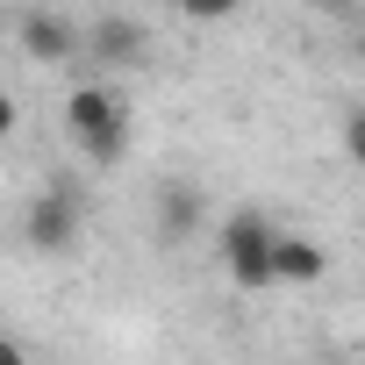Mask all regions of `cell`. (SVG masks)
I'll return each instance as SVG.
<instances>
[{
	"label": "cell",
	"mask_w": 365,
	"mask_h": 365,
	"mask_svg": "<svg viewBox=\"0 0 365 365\" xmlns=\"http://www.w3.org/2000/svg\"><path fill=\"white\" fill-rule=\"evenodd\" d=\"M65 136L79 143V158L115 165V158L129 150V101H122L115 86H101V79H79V86L65 93Z\"/></svg>",
	"instance_id": "obj_1"
},
{
	"label": "cell",
	"mask_w": 365,
	"mask_h": 365,
	"mask_svg": "<svg viewBox=\"0 0 365 365\" xmlns=\"http://www.w3.org/2000/svg\"><path fill=\"white\" fill-rule=\"evenodd\" d=\"M79 230H86V194L65 187V179H51V187L22 208V244L43 251V258H65L79 251Z\"/></svg>",
	"instance_id": "obj_2"
},
{
	"label": "cell",
	"mask_w": 365,
	"mask_h": 365,
	"mask_svg": "<svg viewBox=\"0 0 365 365\" xmlns=\"http://www.w3.org/2000/svg\"><path fill=\"white\" fill-rule=\"evenodd\" d=\"M222 272L237 279V287H272V222L258 215V208H237L230 222H222Z\"/></svg>",
	"instance_id": "obj_3"
},
{
	"label": "cell",
	"mask_w": 365,
	"mask_h": 365,
	"mask_svg": "<svg viewBox=\"0 0 365 365\" xmlns=\"http://www.w3.org/2000/svg\"><path fill=\"white\" fill-rule=\"evenodd\" d=\"M15 36H22V58H36V65H65V58H79V22L58 15V8H29V15L15 22Z\"/></svg>",
	"instance_id": "obj_4"
},
{
	"label": "cell",
	"mask_w": 365,
	"mask_h": 365,
	"mask_svg": "<svg viewBox=\"0 0 365 365\" xmlns=\"http://www.w3.org/2000/svg\"><path fill=\"white\" fill-rule=\"evenodd\" d=\"M79 51H86V58H108V65H136V58L150 51V29H143L136 15H93V22L79 29Z\"/></svg>",
	"instance_id": "obj_5"
},
{
	"label": "cell",
	"mask_w": 365,
	"mask_h": 365,
	"mask_svg": "<svg viewBox=\"0 0 365 365\" xmlns=\"http://www.w3.org/2000/svg\"><path fill=\"white\" fill-rule=\"evenodd\" d=\"M329 272V251L301 230H272V287H315Z\"/></svg>",
	"instance_id": "obj_6"
},
{
	"label": "cell",
	"mask_w": 365,
	"mask_h": 365,
	"mask_svg": "<svg viewBox=\"0 0 365 365\" xmlns=\"http://www.w3.org/2000/svg\"><path fill=\"white\" fill-rule=\"evenodd\" d=\"M201 215H208L201 187H187V179H165V194H158V237H165V244H187V237L201 230Z\"/></svg>",
	"instance_id": "obj_7"
},
{
	"label": "cell",
	"mask_w": 365,
	"mask_h": 365,
	"mask_svg": "<svg viewBox=\"0 0 365 365\" xmlns=\"http://www.w3.org/2000/svg\"><path fill=\"white\" fill-rule=\"evenodd\" d=\"M15 129H22V101H15V93H8V86H0V143H8V136H15Z\"/></svg>",
	"instance_id": "obj_8"
},
{
	"label": "cell",
	"mask_w": 365,
	"mask_h": 365,
	"mask_svg": "<svg viewBox=\"0 0 365 365\" xmlns=\"http://www.w3.org/2000/svg\"><path fill=\"white\" fill-rule=\"evenodd\" d=\"M0 365H29V358H22V344H15V336H0Z\"/></svg>",
	"instance_id": "obj_9"
}]
</instances>
